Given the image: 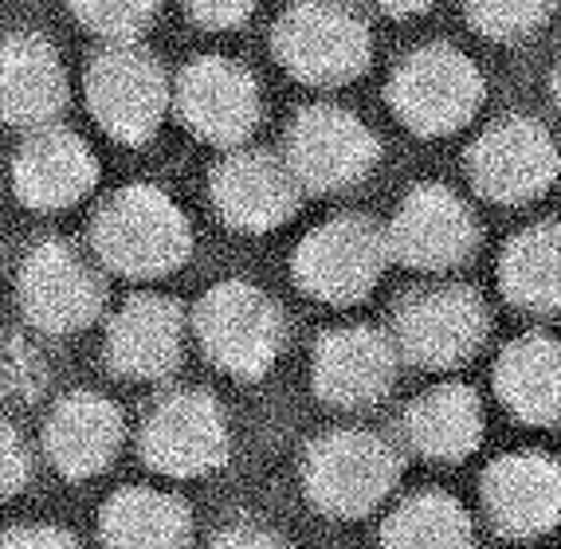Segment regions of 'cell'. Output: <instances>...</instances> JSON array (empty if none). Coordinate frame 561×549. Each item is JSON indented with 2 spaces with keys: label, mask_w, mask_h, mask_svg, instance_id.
<instances>
[{
  "label": "cell",
  "mask_w": 561,
  "mask_h": 549,
  "mask_svg": "<svg viewBox=\"0 0 561 549\" xmlns=\"http://www.w3.org/2000/svg\"><path fill=\"white\" fill-rule=\"evenodd\" d=\"M468 173L486 201L526 205L538 201L558 178V146L542 122L515 114L479 134L468 153Z\"/></svg>",
  "instance_id": "cell-13"
},
{
  "label": "cell",
  "mask_w": 561,
  "mask_h": 549,
  "mask_svg": "<svg viewBox=\"0 0 561 549\" xmlns=\"http://www.w3.org/2000/svg\"><path fill=\"white\" fill-rule=\"evenodd\" d=\"M173 111L208 146H240L260 126L263 99L255 75L225 56H201L181 67L173 83Z\"/></svg>",
  "instance_id": "cell-12"
},
{
  "label": "cell",
  "mask_w": 561,
  "mask_h": 549,
  "mask_svg": "<svg viewBox=\"0 0 561 549\" xmlns=\"http://www.w3.org/2000/svg\"><path fill=\"white\" fill-rule=\"evenodd\" d=\"M185 307L165 295H134L106 327V365L130 381H158L185 350Z\"/></svg>",
  "instance_id": "cell-18"
},
{
  "label": "cell",
  "mask_w": 561,
  "mask_h": 549,
  "mask_svg": "<svg viewBox=\"0 0 561 549\" xmlns=\"http://www.w3.org/2000/svg\"><path fill=\"white\" fill-rule=\"evenodd\" d=\"M404 436L424 459L459 464L483 439V404L468 385L444 381L421 392L404 412Z\"/></svg>",
  "instance_id": "cell-24"
},
{
  "label": "cell",
  "mask_w": 561,
  "mask_h": 549,
  "mask_svg": "<svg viewBox=\"0 0 561 549\" xmlns=\"http://www.w3.org/2000/svg\"><path fill=\"white\" fill-rule=\"evenodd\" d=\"M103 549H188L193 514L178 494L153 487H122L99 514Z\"/></svg>",
  "instance_id": "cell-22"
},
{
  "label": "cell",
  "mask_w": 561,
  "mask_h": 549,
  "mask_svg": "<svg viewBox=\"0 0 561 549\" xmlns=\"http://www.w3.org/2000/svg\"><path fill=\"white\" fill-rule=\"evenodd\" d=\"M99 181V158L76 130H32L12 158V188L32 213H59L79 205Z\"/></svg>",
  "instance_id": "cell-16"
},
{
  "label": "cell",
  "mask_w": 561,
  "mask_h": 549,
  "mask_svg": "<svg viewBox=\"0 0 561 549\" xmlns=\"http://www.w3.org/2000/svg\"><path fill=\"white\" fill-rule=\"evenodd\" d=\"M550 16L546 4H518V0H491V4H468V20L476 24V32L491 39H523L530 32H538Z\"/></svg>",
  "instance_id": "cell-28"
},
{
  "label": "cell",
  "mask_w": 561,
  "mask_h": 549,
  "mask_svg": "<svg viewBox=\"0 0 561 549\" xmlns=\"http://www.w3.org/2000/svg\"><path fill=\"white\" fill-rule=\"evenodd\" d=\"M272 52L310 87H342L369 67V28L342 4H295L275 20Z\"/></svg>",
  "instance_id": "cell-8"
},
{
  "label": "cell",
  "mask_w": 561,
  "mask_h": 549,
  "mask_svg": "<svg viewBox=\"0 0 561 549\" xmlns=\"http://www.w3.org/2000/svg\"><path fill=\"white\" fill-rule=\"evenodd\" d=\"M385 263H389V243L385 232L365 216H334L302 236L295 248V283L302 295L350 307L365 298L381 279Z\"/></svg>",
  "instance_id": "cell-7"
},
{
  "label": "cell",
  "mask_w": 561,
  "mask_h": 549,
  "mask_svg": "<svg viewBox=\"0 0 561 549\" xmlns=\"http://www.w3.org/2000/svg\"><path fill=\"white\" fill-rule=\"evenodd\" d=\"M553 99H558V106H561V64H558V71H553Z\"/></svg>",
  "instance_id": "cell-33"
},
{
  "label": "cell",
  "mask_w": 561,
  "mask_h": 549,
  "mask_svg": "<svg viewBox=\"0 0 561 549\" xmlns=\"http://www.w3.org/2000/svg\"><path fill=\"white\" fill-rule=\"evenodd\" d=\"M381 158L377 134L334 103L307 106L287 130V165L310 193H337L369 173Z\"/></svg>",
  "instance_id": "cell-9"
},
{
  "label": "cell",
  "mask_w": 561,
  "mask_h": 549,
  "mask_svg": "<svg viewBox=\"0 0 561 549\" xmlns=\"http://www.w3.org/2000/svg\"><path fill=\"white\" fill-rule=\"evenodd\" d=\"M397 350L421 369H451L463 365L486 338L483 298L471 287H421L397 307Z\"/></svg>",
  "instance_id": "cell-11"
},
{
  "label": "cell",
  "mask_w": 561,
  "mask_h": 549,
  "mask_svg": "<svg viewBox=\"0 0 561 549\" xmlns=\"http://www.w3.org/2000/svg\"><path fill=\"white\" fill-rule=\"evenodd\" d=\"M401 479V451L369 428H334L307 447L302 487L310 506L330 518H362L389 499Z\"/></svg>",
  "instance_id": "cell-2"
},
{
  "label": "cell",
  "mask_w": 561,
  "mask_h": 549,
  "mask_svg": "<svg viewBox=\"0 0 561 549\" xmlns=\"http://www.w3.org/2000/svg\"><path fill=\"white\" fill-rule=\"evenodd\" d=\"M503 404L526 424H561V345L546 334H523L506 345L495 365Z\"/></svg>",
  "instance_id": "cell-23"
},
{
  "label": "cell",
  "mask_w": 561,
  "mask_h": 549,
  "mask_svg": "<svg viewBox=\"0 0 561 549\" xmlns=\"http://www.w3.org/2000/svg\"><path fill=\"white\" fill-rule=\"evenodd\" d=\"M20 310L44 334H79L106 307V275L91 252L71 240H39L16 275Z\"/></svg>",
  "instance_id": "cell-3"
},
{
  "label": "cell",
  "mask_w": 561,
  "mask_h": 549,
  "mask_svg": "<svg viewBox=\"0 0 561 549\" xmlns=\"http://www.w3.org/2000/svg\"><path fill=\"white\" fill-rule=\"evenodd\" d=\"M94 122L122 146H146L173 106L165 67L141 44L103 47L83 75Z\"/></svg>",
  "instance_id": "cell-5"
},
{
  "label": "cell",
  "mask_w": 561,
  "mask_h": 549,
  "mask_svg": "<svg viewBox=\"0 0 561 549\" xmlns=\"http://www.w3.org/2000/svg\"><path fill=\"white\" fill-rule=\"evenodd\" d=\"M122 436V412L103 392H67L44 420V451L64 479L103 476L118 456Z\"/></svg>",
  "instance_id": "cell-19"
},
{
  "label": "cell",
  "mask_w": 561,
  "mask_h": 549,
  "mask_svg": "<svg viewBox=\"0 0 561 549\" xmlns=\"http://www.w3.org/2000/svg\"><path fill=\"white\" fill-rule=\"evenodd\" d=\"M71 16L87 32L103 36L106 47H122V44H138L153 28L158 4H150V0H76Z\"/></svg>",
  "instance_id": "cell-27"
},
{
  "label": "cell",
  "mask_w": 561,
  "mask_h": 549,
  "mask_svg": "<svg viewBox=\"0 0 561 549\" xmlns=\"http://www.w3.org/2000/svg\"><path fill=\"white\" fill-rule=\"evenodd\" d=\"M138 447L161 476H208L228 459V420L205 389L165 392L141 420Z\"/></svg>",
  "instance_id": "cell-10"
},
{
  "label": "cell",
  "mask_w": 561,
  "mask_h": 549,
  "mask_svg": "<svg viewBox=\"0 0 561 549\" xmlns=\"http://www.w3.org/2000/svg\"><path fill=\"white\" fill-rule=\"evenodd\" d=\"M28 476H32V456L28 447H24V436L0 416V503L24 491Z\"/></svg>",
  "instance_id": "cell-29"
},
{
  "label": "cell",
  "mask_w": 561,
  "mask_h": 549,
  "mask_svg": "<svg viewBox=\"0 0 561 549\" xmlns=\"http://www.w3.org/2000/svg\"><path fill=\"white\" fill-rule=\"evenodd\" d=\"M0 549H83V546L64 526H51V522H20V526L0 534Z\"/></svg>",
  "instance_id": "cell-30"
},
{
  "label": "cell",
  "mask_w": 561,
  "mask_h": 549,
  "mask_svg": "<svg viewBox=\"0 0 561 549\" xmlns=\"http://www.w3.org/2000/svg\"><path fill=\"white\" fill-rule=\"evenodd\" d=\"M483 506L506 538H534L561 518V467L542 451H515L486 467Z\"/></svg>",
  "instance_id": "cell-20"
},
{
  "label": "cell",
  "mask_w": 561,
  "mask_h": 549,
  "mask_svg": "<svg viewBox=\"0 0 561 549\" xmlns=\"http://www.w3.org/2000/svg\"><path fill=\"white\" fill-rule=\"evenodd\" d=\"M471 514L444 491H416L381 526V549H471Z\"/></svg>",
  "instance_id": "cell-26"
},
{
  "label": "cell",
  "mask_w": 561,
  "mask_h": 549,
  "mask_svg": "<svg viewBox=\"0 0 561 549\" xmlns=\"http://www.w3.org/2000/svg\"><path fill=\"white\" fill-rule=\"evenodd\" d=\"M252 12H255V4H248V0H193L185 9V16L205 32H232V28H240Z\"/></svg>",
  "instance_id": "cell-31"
},
{
  "label": "cell",
  "mask_w": 561,
  "mask_h": 549,
  "mask_svg": "<svg viewBox=\"0 0 561 549\" xmlns=\"http://www.w3.org/2000/svg\"><path fill=\"white\" fill-rule=\"evenodd\" d=\"M389 106L412 134H451L483 106V75L451 44L416 47L389 79Z\"/></svg>",
  "instance_id": "cell-6"
},
{
  "label": "cell",
  "mask_w": 561,
  "mask_h": 549,
  "mask_svg": "<svg viewBox=\"0 0 561 549\" xmlns=\"http://www.w3.org/2000/svg\"><path fill=\"white\" fill-rule=\"evenodd\" d=\"M193 252V228L165 188L126 185L91 220V255L126 279H161Z\"/></svg>",
  "instance_id": "cell-1"
},
{
  "label": "cell",
  "mask_w": 561,
  "mask_h": 549,
  "mask_svg": "<svg viewBox=\"0 0 561 549\" xmlns=\"http://www.w3.org/2000/svg\"><path fill=\"white\" fill-rule=\"evenodd\" d=\"M205 354L240 381H260L287 345V322L272 295L243 279L216 283L193 314Z\"/></svg>",
  "instance_id": "cell-4"
},
{
  "label": "cell",
  "mask_w": 561,
  "mask_h": 549,
  "mask_svg": "<svg viewBox=\"0 0 561 549\" xmlns=\"http://www.w3.org/2000/svg\"><path fill=\"white\" fill-rule=\"evenodd\" d=\"M208 549H287L279 534H272L267 526H255V522H232L216 534Z\"/></svg>",
  "instance_id": "cell-32"
},
{
  "label": "cell",
  "mask_w": 561,
  "mask_h": 549,
  "mask_svg": "<svg viewBox=\"0 0 561 549\" xmlns=\"http://www.w3.org/2000/svg\"><path fill=\"white\" fill-rule=\"evenodd\" d=\"M389 255L416 271H448L459 267L476 252L479 224L471 208L444 185H416L385 232Z\"/></svg>",
  "instance_id": "cell-15"
},
{
  "label": "cell",
  "mask_w": 561,
  "mask_h": 549,
  "mask_svg": "<svg viewBox=\"0 0 561 549\" xmlns=\"http://www.w3.org/2000/svg\"><path fill=\"white\" fill-rule=\"evenodd\" d=\"M503 295L518 310L550 314L561 307V228L558 224H534L506 243L499 260Z\"/></svg>",
  "instance_id": "cell-25"
},
{
  "label": "cell",
  "mask_w": 561,
  "mask_h": 549,
  "mask_svg": "<svg viewBox=\"0 0 561 549\" xmlns=\"http://www.w3.org/2000/svg\"><path fill=\"white\" fill-rule=\"evenodd\" d=\"M67 106L64 59L36 32L0 39V118L24 130H47Z\"/></svg>",
  "instance_id": "cell-21"
},
{
  "label": "cell",
  "mask_w": 561,
  "mask_h": 549,
  "mask_svg": "<svg viewBox=\"0 0 561 549\" xmlns=\"http://www.w3.org/2000/svg\"><path fill=\"white\" fill-rule=\"evenodd\" d=\"M208 193L220 220L240 232H272L299 213L302 185L290 173L287 158L267 149H232L208 173Z\"/></svg>",
  "instance_id": "cell-14"
},
{
  "label": "cell",
  "mask_w": 561,
  "mask_h": 549,
  "mask_svg": "<svg viewBox=\"0 0 561 549\" xmlns=\"http://www.w3.org/2000/svg\"><path fill=\"white\" fill-rule=\"evenodd\" d=\"M314 392L334 409H369L393 389L397 350L374 327H342L322 334L314 350Z\"/></svg>",
  "instance_id": "cell-17"
}]
</instances>
